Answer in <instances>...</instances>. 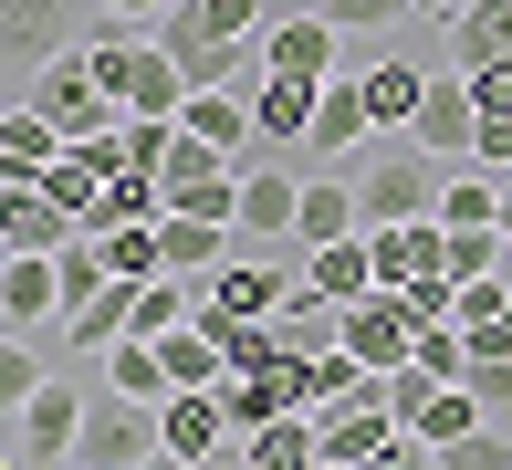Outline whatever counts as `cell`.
I'll return each instance as SVG.
<instances>
[{"label":"cell","mask_w":512,"mask_h":470,"mask_svg":"<svg viewBox=\"0 0 512 470\" xmlns=\"http://www.w3.org/2000/svg\"><path fill=\"white\" fill-rule=\"evenodd\" d=\"M157 42H168V63L189 74V94H199V84H241V42H230L199 0H178V11L157 21Z\"/></svg>","instance_id":"6"},{"label":"cell","mask_w":512,"mask_h":470,"mask_svg":"<svg viewBox=\"0 0 512 470\" xmlns=\"http://www.w3.org/2000/svg\"><path fill=\"white\" fill-rule=\"evenodd\" d=\"M502 241H512V178H502Z\"/></svg>","instance_id":"41"},{"label":"cell","mask_w":512,"mask_h":470,"mask_svg":"<svg viewBox=\"0 0 512 470\" xmlns=\"http://www.w3.org/2000/svg\"><path fill=\"white\" fill-rule=\"evenodd\" d=\"M439 220H450V230H502V178L492 168H460L450 188H439Z\"/></svg>","instance_id":"26"},{"label":"cell","mask_w":512,"mask_h":470,"mask_svg":"<svg viewBox=\"0 0 512 470\" xmlns=\"http://www.w3.org/2000/svg\"><path fill=\"white\" fill-rule=\"evenodd\" d=\"M147 470H199V460H178V450H157V460H147Z\"/></svg>","instance_id":"40"},{"label":"cell","mask_w":512,"mask_h":470,"mask_svg":"<svg viewBox=\"0 0 512 470\" xmlns=\"http://www.w3.org/2000/svg\"><path fill=\"white\" fill-rule=\"evenodd\" d=\"M356 74H366V105H377V126H418V105H429V63L377 53V63H356Z\"/></svg>","instance_id":"22"},{"label":"cell","mask_w":512,"mask_h":470,"mask_svg":"<svg viewBox=\"0 0 512 470\" xmlns=\"http://www.w3.org/2000/svg\"><path fill=\"white\" fill-rule=\"evenodd\" d=\"M95 251H105V272H115V282H157V272H168V251H157V220L95 230Z\"/></svg>","instance_id":"27"},{"label":"cell","mask_w":512,"mask_h":470,"mask_svg":"<svg viewBox=\"0 0 512 470\" xmlns=\"http://www.w3.org/2000/svg\"><path fill=\"white\" fill-rule=\"evenodd\" d=\"M471 94H481V115H512V53L502 63H471Z\"/></svg>","instance_id":"37"},{"label":"cell","mask_w":512,"mask_h":470,"mask_svg":"<svg viewBox=\"0 0 512 470\" xmlns=\"http://www.w3.org/2000/svg\"><path fill=\"white\" fill-rule=\"evenodd\" d=\"M460 324H512V272H471L460 282Z\"/></svg>","instance_id":"35"},{"label":"cell","mask_w":512,"mask_h":470,"mask_svg":"<svg viewBox=\"0 0 512 470\" xmlns=\"http://www.w3.org/2000/svg\"><path fill=\"white\" fill-rule=\"evenodd\" d=\"M314 429H324V460L366 470V460H387V450H398V429H408V418L387 408V387H366V397H345V408H324Z\"/></svg>","instance_id":"7"},{"label":"cell","mask_w":512,"mask_h":470,"mask_svg":"<svg viewBox=\"0 0 512 470\" xmlns=\"http://www.w3.org/2000/svg\"><path fill=\"white\" fill-rule=\"evenodd\" d=\"M157 439H168L178 460H220V439H230V408H220V387H178L168 408H157Z\"/></svg>","instance_id":"14"},{"label":"cell","mask_w":512,"mask_h":470,"mask_svg":"<svg viewBox=\"0 0 512 470\" xmlns=\"http://www.w3.org/2000/svg\"><path fill=\"white\" fill-rule=\"evenodd\" d=\"M377 387H387V408H398V418H418V408H429V397H439V376H429V366L408 356V366H387Z\"/></svg>","instance_id":"36"},{"label":"cell","mask_w":512,"mask_h":470,"mask_svg":"<svg viewBox=\"0 0 512 470\" xmlns=\"http://www.w3.org/2000/svg\"><path fill=\"white\" fill-rule=\"evenodd\" d=\"M220 408H230V429H272V418H293V387H283V376H230V387H220Z\"/></svg>","instance_id":"28"},{"label":"cell","mask_w":512,"mask_h":470,"mask_svg":"<svg viewBox=\"0 0 512 470\" xmlns=\"http://www.w3.org/2000/svg\"><path fill=\"white\" fill-rule=\"evenodd\" d=\"M314 11H324V21H335V32H345V42H377V32H398V21H418V11H408V0H314Z\"/></svg>","instance_id":"31"},{"label":"cell","mask_w":512,"mask_h":470,"mask_svg":"<svg viewBox=\"0 0 512 470\" xmlns=\"http://www.w3.org/2000/svg\"><path fill=\"white\" fill-rule=\"evenodd\" d=\"M157 450H168V439H157V408H136V397H95V408H84V470H147Z\"/></svg>","instance_id":"4"},{"label":"cell","mask_w":512,"mask_h":470,"mask_svg":"<svg viewBox=\"0 0 512 470\" xmlns=\"http://www.w3.org/2000/svg\"><path fill=\"white\" fill-rule=\"evenodd\" d=\"M136 293H147V282H105L95 303H74V314H63V345H84V356L126 345V335H136Z\"/></svg>","instance_id":"21"},{"label":"cell","mask_w":512,"mask_h":470,"mask_svg":"<svg viewBox=\"0 0 512 470\" xmlns=\"http://www.w3.org/2000/svg\"><path fill=\"white\" fill-rule=\"evenodd\" d=\"M471 272H512L502 230H450V282H471Z\"/></svg>","instance_id":"34"},{"label":"cell","mask_w":512,"mask_h":470,"mask_svg":"<svg viewBox=\"0 0 512 470\" xmlns=\"http://www.w3.org/2000/svg\"><path fill=\"white\" fill-rule=\"evenodd\" d=\"M418 147H429V157H450V168H460V157H471V136H481V94H471V74H429V105H418Z\"/></svg>","instance_id":"12"},{"label":"cell","mask_w":512,"mask_h":470,"mask_svg":"<svg viewBox=\"0 0 512 470\" xmlns=\"http://www.w3.org/2000/svg\"><path fill=\"white\" fill-rule=\"evenodd\" d=\"M324 470H345V460H324Z\"/></svg>","instance_id":"42"},{"label":"cell","mask_w":512,"mask_h":470,"mask_svg":"<svg viewBox=\"0 0 512 470\" xmlns=\"http://www.w3.org/2000/svg\"><path fill=\"white\" fill-rule=\"evenodd\" d=\"M335 53H345V32H335V21H324V11H304V21H272V32H262V74H314V84H335Z\"/></svg>","instance_id":"13"},{"label":"cell","mask_w":512,"mask_h":470,"mask_svg":"<svg viewBox=\"0 0 512 470\" xmlns=\"http://www.w3.org/2000/svg\"><path fill=\"white\" fill-rule=\"evenodd\" d=\"M21 94H32V105L53 115V126H63V147H84V136L126 126V105H115V94H105V74H95V53H53V63H42V74L21 84Z\"/></svg>","instance_id":"2"},{"label":"cell","mask_w":512,"mask_h":470,"mask_svg":"<svg viewBox=\"0 0 512 470\" xmlns=\"http://www.w3.org/2000/svg\"><path fill=\"white\" fill-rule=\"evenodd\" d=\"M53 168H63V126L21 94V105L0 115V178H53Z\"/></svg>","instance_id":"15"},{"label":"cell","mask_w":512,"mask_h":470,"mask_svg":"<svg viewBox=\"0 0 512 470\" xmlns=\"http://www.w3.org/2000/svg\"><path fill=\"white\" fill-rule=\"evenodd\" d=\"M74 470H84V460H74Z\"/></svg>","instance_id":"43"},{"label":"cell","mask_w":512,"mask_h":470,"mask_svg":"<svg viewBox=\"0 0 512 470\" xmlns=\"http://www.w3.org/2000/svg\"><path fill=\"white\" fill-rule=\"evenodd\" d=\"M84 408H95V397H74L63 376H53L42 397H21V408H11V470H74V450H84Z\"/></svg>","instance_id":"3"},{"label":"cell","mask_w":512,"mask_h":470,"mask_svg":"<svg viewBox=\"0 0 512 470\" xmlns=\"http://www.w3.org/2000/svg\"><path fill=\"white\" fill-rule=\"evenodd\" d=\"M283 335H293V345H335V335H345V303H335V293H314V282H293Z\"/></svg>","instance_id":"30"},{"label":"cell","mask_w":512,"mask_h":470,"mask_svg":"<svg viewBox=\"0 0 512 470\" xmlns=\"http://www.w3.org/2000/svg\"><path fill=\"white\" fill-rule=\"evenodd\" d=\"M366 136H377V105H366V74H335L314 105V157H356Z\"/></svg>","instance_id":"16"},{"label":"cell","mask_w":512,"mask_h":470,"mask_svg":"<svg viewBox=\"0 0 512 470\" xmlns=\"http://www.w3.org/2000/svg\"><path fill=\"white\" fill-rule=\"evenodd\" d=\"M42 387H53V376H42V335H11L0 345V397L21 408V397H42Z\"/></svg>","instance_id":"33"},{"label":"cell","mask_w":512,"mask_h":470,"mask_svg":"<svg viewBox=\"0 0 512 470\" xmlns=\"http://www.w3.org/2000/svg\"><path fill=\"white\" fill-rule=\"evenodd\" d=\"M293 220H304V178L283 157H251L241 168V241H293Z\"/></svg>","instance_id":"10"},{"label":"cell","mask_w":512,"mask_h":470,"mask_svg":"<svg viewBox=\"0 0 512 470\" xmlns=\"http://www.w3.org/2000/svg\"><path fill=\"white\" fill-rule=\"evenodd\" d=\"M157 251H168L178 282H209V272L230 262V220H189V209H168V220H157Z\"/></svg>","instance_id":"18"},{"label":"cell","mask_w":512,"mask_h":470,"mask_svg":"<svg viewBox=\"0 0 512 470\" xmlns=\"http://www.w3.org/2000/svg\"><path fill=\"white\" fill-rule=\"evenodd\" d=\"M314 105H324V84H314V74H262V84H251V126H262V157L314 147Z\"/></svg>","instance_id":"9"},{"label":"cell","mask_w":512,"mask_h":470,"mask_svg":"<svg viewBox=\"0 0 512 470\" xmlns=\"http://www.w3.org/2000/svg\"><path fill=\"white\" fill-rule=\"evenodd\" d=\"M304 282L314 293H335V303H356V293H377V241H324V251H304Z\"/></svg>","instance_id":"25"},{"label":"cell","mask_w":512,"mask_h":470,"mask_svg":"<svg viewBox=\"0 0 512 470\" xmlns=\"http://www.w3.org/2000/svg\"><path fill=\"white\" fill-rule=\"evenodd\" d=\"M105 387L136 397V408H168L178 376H168V356H157V335H126V345H105Z\"/></svg>","instance_id":"23"},{"label":"cell","mask_w":512,"mask_h":470,"mask_svg":"<svg viewBox=\"0 0 512 470\" xmlns=\"http://www.w3.org/2000/svg\"><path fill=\"white\" fill-rule=\"evenodd\" d=\"M168 11H178V0H105V21H147V32H157Z\"/></svg>","instance_id":"38"},{"label":"cell","mask_w":512,"mask_h":470,"mask_svg":"<svg viewBox=\"0 0 512 470\" xmlns=\"http://www.w3.org/2000/svg\"><path fill=\"white\" fill-rule=\"evenodd\" d=\"M439 32H450L460 74H471V63H502V53H512V0H460V11L439 21Z\"/></svg>","instance_id":"24"},{"label":"cell","mask_w":512,"mask_h":470,"mask_svg":"<svg viewBox=\"0 0 512 470\" xmlns=\"http://www.w3.org/2000/svg\"><path fill=\"white\" fill-rule=\"evenodd\" d=\"M63 314H74L63 303V262L53 251H11L0 262V324L11 335H63Z\"/></svg>","instance_id":"5"},{"label":"cell","mask_w":512,"mask_h":470,"mask_svg":"<svg viewBox=\"0 0 512 470\" xmlns=\"http://www.w3.org/2000/svg\"><path fill=\"white\" fill-rule=\"evenodd\" d=\"M335 345H345V356H366V366L387 376V366H408V356H418V324H408V303L377 282V293L345 303V335H335Z\"/></svg>","instance_id":"8"},{"label":"cell","mask_w":512,"mask_h":470,"mask_svg":"<svg viewBox=\"0 0 512 470\" xmlns=\"http://www.w3.org/2000/svg\"><path fill=\"white\" fill-rule=\"evenodd\" d=\"M481 418H492V408H481V397H471V387H439V397H429V408H418V418H408V429H418V439H429V450H450V439H471V429H481Z\"/></svg>","instance_id":"29"},{"label":"cell","mask_w":512,"mask_h":470,"mask_svg":"<svg viewBox=\"0 0 512 470\" xmlns=\"http://www.w3.org/2000/svg\"><path fill=\"white\" fill-rule=\"evenodd\" d=\"M63 42V0H11V21H0V53H11V84H32L42 63H53Z\"/></svg>","instance_id":"20"},{"label":"cell","mask_w":512,"mask_h":470,"mask_svg":"<svg viewBox=\"0 0 512 470\" xmlns=\"http://www.w3.org/2000/svg\"><path fill=\"white\" fill-rule=\"evenodd\" d=\"M178 126H189L199 147L241 157V168H251V157H262V126H251V94H241V84H199L189 105H178Z\"/></svg>","instance_id":"11"},{"label":"cell","mask_w":512,"mask_h":470,"mask_svg":"<svg viewBox=\"0 0 512 470\" xmlns=\"http://www.w3.org/2000/svg\"><path fill=\"white\" fill-rule=\"evenodd\" d=\"M241 470H324L314 408H293V418H272V429H251V439H241Z\"/></svg>","instance_id":"19"},{"label":"cell","mask_w":512,"mask_h":470,"mask_svg":"<svg viewBox=\"0 0 512 470\" xmlns=\"http://www.w3.org/2000/svg\"><path fill=\"white\" fill-rule=\"evenodd\" d=\"M356 230H366V199H356V178H304V220H293V251L356 241Z\"/></svg>","instance_id":"17"},{"label":"cell","mask_w":512,"mask_h":470,"mask_svg":"<svg viewBox=\"0 0 512 470\" xmlns=\"http://www.w3.org/2000/svg\"><path fill=\"white\" fill-rule=\"evenodd\" d=\"M439 168H450V157H429V147H418V136H408V147H377V157H366V168H356L366 230H398V220H439V188H450Z\"/></svg>","instance_id":"1"},{"label":"cell","mask_w":512,"mask_h":470,"mask_svg":"<svg viewBox=\"0 0 512 470\" xmlns=\"http://www.w3.org/2000/svg\"><path fill=\"white\" fill-rule=\"evenodd\" d=\"M408 11H418V21H450V0H408Z\"/></svg>","instance_id":"39"},{"label":"cell","mask_w":512,"mask_h":470,"mask_svg":"<svg viewBox=\"0 0 512 470\" xmlns=\"http://www.w3.org/2000/svg\"><path fill=\"white\" fill-rule=\"evenodd\" d=\"M439 470H512V418H481L471 439H450V450H439Z\"/></svg>","instance_id":"32"}]
</instances>
